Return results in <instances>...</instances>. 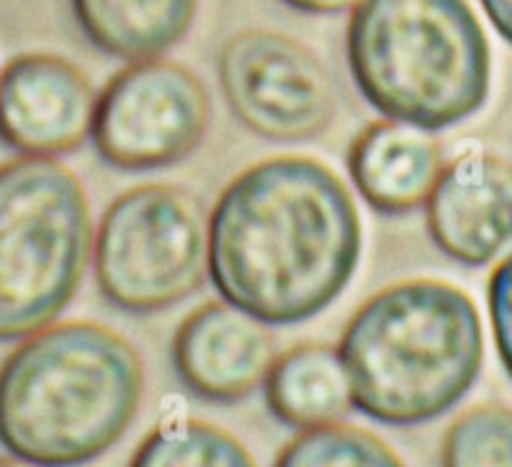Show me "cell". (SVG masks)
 Segmentation results:
<instances>
[{
	"instance_id": "cell-1",
	"label": "cell",
	"mask_w": 512,
	"mask_h": 467,
	"mask_svg": "<svg viewBox=\"0 0 512 467\" xmlns=\"http://www.w3.org/2000/svg\"><path fill=\"white\" fill-rule=\"evenodd\" d=\"M363 230L325 163L275 155L235 175L208 215V275L220 298L265 325L323 313L353 278Z\"/></svg>"
},
{
	"instance_id": "cell-2",
	"label": "cell",
	"mask_w": 512,
	"mask_h": 467,
	"mask_svg": "<svg viewBox=\"0 0 512 467\" xmlns=\"http://www.w3.org/2000/svg\"><path fill=\"white\" fill-rule=\"evenodd\" d=\"M143 385L138 350L113 328L48 325L0 365V445L43 467L90 463L128 433Z\"/></svg>"
},
{
	"instance_id": "cell-3",
	"label": "cell",
	"mask_w": 512,
	"mask_h": 467,
	"mask_svg": "<svg viewBox=\"0 0 512 467\" xmlns=\"http://www.w3.org/2000/svg\"><path fill=\"white\" fill-rule=\"evenodd\" d=\"M353 408L383 425H420L453 410L483 370V323L473 298L418 278L365 300L338 343Z\"/></svg>"
},
{
	"instance_id": "cell-4",
	"label": "cell",
	"mask_w": 512,
	"mask_h": 467,
	"mask_svg": "<svg viewBox=\"0 0 512 467\" xmlns=\"http://www.w3.org/2000/svg\"><path fill=\"white\" fill-rule=\"evenodd\" d=\"M345 50L360 95L388 120L438 130L490 93V43L468 0H358Z\"/></svg>"
},
{
	"instance_id": "cell-5",
	"label": "cell",
	"mask_w": 512,
	"mask_h": 467,
	"mask_svg": "<svg viewBox=\"0 0 512 467\" xmlns=\"http://www.w3.org/2000/svg\"><path fill=\"white\" fill-rule=\"evenodd\" d=\"M93 213L53 158L0 165V343L48 328L73 303L93 258Z\"/></svg>"
},
{
	"instance_id": "cell-6",
	"label": "cell",
	"mask_w": 512,
	"mask_h": 467,
	"mask_svg": "<svg viewBox=\"0 0 512 467\" xmlns=\"http://www.w3.org/2000/svg\"><path fill=\"white\" fill-rule=\"evenodd\" d=\"M93 268L103 298L123 313L178 305L208 273V218L200 200L173 183L120 193L95 230Z\"/></svg>"
},
{
	"instance_id": "cell-7",
	"label": "cell",
	"mask_w": 512,
	"mask_h": 467,
	"mask_svg": "<svg viewBox=\"0 0 512 467\" xmlns=\"http://www.w3.org/2000/svg\"><path fill=\"white\" fill-rule=\"evenodd\" d=\"M208 128L203 80L175 60L153 58L125 65L105 83L90 138L110 168L148 173L190 158Z\"/></svg>"
},
{
	"instance_id": "cell-8",
	"label": "cell",
	"mask_w": 512,
	"mask_h": 467,
	"mask_svg": "<svg viewBox=\"0 0 512 467\" xmlns=\"http://www.w3.org/2000/svg\"><path fill=\"white\" fill-rule=\"evenodd\" d=\"M218 80L235 118L258 138L305 143L333 125L338 100L323 60L275 30H240L218 53Z\"/></svg>"
},
{
	"instance_id": "cell-9",
	"label": "cell",
	"mask_w": 512,
	"mask_h": 467,
	"mask_svg": "<svg viewBox=\"0 0 512 467\" xmlns=\"http://www.w3.org/2000/svg\"><path fill=\"white\" fill-rule=\"evenodd\" d=\"M93 83L55 53L15 55L0 70V143L25 158L78 150L93 130Z\"/></svg>"
},
{
	"instance_id": "cell-10",
	"label": "cell",
	"mask_w": 512,
	"mask_h": 467,
	"mask_svg": "<svg viewBox=\"0 0 512 467\" xmlns=\"http://www.w3.org/2000/svg\"><path fill=\"white\" fill-rule=\"evenodd\" d=\"M425 228L455 263H493L512 243V165L485 150L445 163L425 200Z\"/></svg>"
},
{
	"instance_id": "cell-11",
	"label": "cell",
	"mask_w": 512,
	"mask_h": 467,
	"mask_svg": "<svg viewBox=\"0 0 512 467\" xmlns=\"http://www.w3.org/2000/svg\"><path fill=\"white\" fill-rule=\"evenodd\" d=\"M275 340L265 323L213 300L183 318L173 335V368L188 393L205 403L230 405L265 383Z\"/></svg>"
},
{
	"instance_id": "cell-12",
	"label": "cell",
	"mask_w": 512,
	"mask_h": 467,
	"mask_svg": "<svg viewBox=\"0 0 512 467\" xmlns=\"http://www.w3.org/2000/svg\"><path fill=\"white\" fill-rule=\"evenodd\" d=\"M348 173L360 198L380 215H408L425 205L443 173V145L430 130L373 120L348 148Z\"/></svg>"
},
{
	"instance_id": "cell-13",
	"label": "cell",
	"mask_w": 512,
	"mask_h": 467,
	"mask_svg": "<svg viewBox=\"0 0 512 467\" xmlns=\"http://www.w3.org/2000/svg\"><path fill=\"white\" fill-rule=\"evenodd\" d=\"M263 388L270 413L295 430L335 425L353 410L348 373L328 343H300L275 355Z\"/></svg>"
},
{
	"instance_id": "cell-14",
	"label": "cell",
	"mask_w": 512,
	"mask_h": 467,
	"mask_svg": "<svg viewBox=\"0 0 512 467\" xmlns=\"http://www.w3.org/2000/svg\"><path fill=\"white\" fill-rule=\"evenodd\" d=\"M200 0H70L93 48L125 63L168 53L193 28Z\"/></svg>"
},
{
	"instance_id": "cell-15",
	"label": "cell",
	"mask_w": 512,
	"mask_h": 467,
	"mask_svg": "<svg viewBox=\"0 0 512 467\" xmlns=\"http://www.w3.org/2000/svg\"><path fill=\"white\" fill-rule=\"evenodd\" d=\"M130 467H258L228 430L190 418H168L150 430Z\"/></svg>"
},
{
	"instance_id": "cell-16",
	"label": "cell",
	"mask_w": 512,
	"mask_h": 467,
	"mask_svg": "<svg viewBox=\"0 0 512 467\" xmlns=\"http://www.w3.org/2000/svg\"><path fill=\"white\" fill-rule=\"evenodd\" d=\"M273 467H405L393 448L355 425L300 430L278 453Z\"/></svg>"
},
{
	"instance_id": "cell-17",
	"label": "cell",
	"mask_w": 512,
	"mask_h": 467,
	"mask_svg": "<svg viewBox=\"0 0 512 467\" xmlns=\"http://www.w3.org/2000/svg\"><path fill=\"white\" fill-rule=\"evenodd\" d=\"M443 467H512V410L498 403L468 408L445 430Z\"/></svg>"
},
{
	"instance_id": "cell-18",
	"label": "cell",
	"mask_w": 512,
	"mask_h": 467,
	"mask_svg": "<svg viewBox=\"0 0 512 467\" xmlns=\"http://www.w3.org/2000/svg\"><path fill=\"white\" fill-rule=\"evenodd\" d=\"M488 313L500 363L512 380V250L488 280Z\"/></svg>"
},
{
	"instance_id": "cell-19",
	"label": "cell",
	"mask_w": 512,
	"mask_h": 467,
	"mask_svg": "<svg viewBox=\"0 0 512 467\" xmlns=\"http://www.w3.org/2000/svg\"><path fill=\"white\" fill-rule=\"evenodd\" d=\"M480 5L500 38L512 45V0H480Z\"/></svg>"
},
{
	"instance_id": "cell-20",
	"label": "cell",
	"mask_w": 512,
	"mask_h": 467,
	"mask_svg": "<svg viewBox=\"0 0 512 467\" xmlns=\"http://www.w3.org/2000/svg\"><path fill=\"white\" fill-rule=\"evenodd\" d=\"M283 3L288 5V8L300 10V13L308 15H335L353 8L358 0H283Z\"/></svg>"
},
{
	"instance_id": "cell-21",
	"label": "cell",
	"mask_w": 512,
	"mask_h": 467,
	"mask_svg": "<svg viewBox=\"0 0 512 467\" xmlns=\"http://www.w3.org/2000/svg\"><path fill=\"white\" fill-rule=\"evenodd\" d=\"M0 467H43V465L28 463V460L15 458V455H0Z\"/></svg>"
}]
</instances>
